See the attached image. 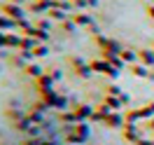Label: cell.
Returning a JSON list of instances; mask_svg holds the SVG:
<instances>
[{
	"label": "cell",
	"instance_id": "6da1fadb",
	"mask_svg": "<svg viewBox=\"0 0 154 145\" xmlns=\"http://www.w3.org/2000/svg\"><path fill=\"white\" fill-rule=\"evenodd\" d=\"M140 58H145L147 63H154V52H149V49H145V52H140Z\"/></svg>",
	"mask_w": 154,
	"mask_h": 145
},
{
	"label": "cell",
	"instance_id": "7a4b0ae2",
	"mask_svg": "<svg viewBox=\"0 0 154 145\" xmlns=\"http://www.w3.org/2000/svg\"><path fill=\"white\" fill-rule=\"evenodd\" d=\"M122 61H135V54L131 49H124V52H122Z\"/></svg>",
	"mask_w": 154,
	"mask_h": 145
},
{
	"label": "cell",
	"instance_id": "3957f363",
	"mask_svg": "<svg viewBox=\"0 0 154 145\" xmlns=\"http://www.w3.org/2000/svg\"><path fill=\"white\" fill-rule=\"evenodd\" d=\"M133 73H135V75H143V77H145V75H147V68H145V66H135V68H133Z\"/></svg>",
	"mask_w": 154,
	"mask_h": 145
},
{
	"label": "cell",
	"instance_id": "277c9868",
	"mask_svg": "<svg viewBox=\"0 0 154 145\" xmlns=\"http://www.w3.org/2000/svg\"><path fill=\"white\" fill-rule=\"evenodd\" d=\"M28 73H30V75H35V77H38V75H40V68H38V66H33V68L28 66Z\"/></svg>",
	"mask_w": 154,
	"mask_h": 145
}]
</instances>
